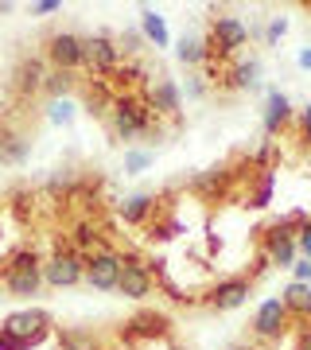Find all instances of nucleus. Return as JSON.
I'll return each instance as SVG.
<instances>
[{"instance_id":"obj_2","label":"nucleus","mask_w":311,"mask_h":350,"mask_svg":"<svg viewBox=\"0 0 311 350\" xmlns=\"http://www.w3.org/2000/svg\"><path fill=\"white\" fill-rule=\"evenodd\" d=\"M296 226H303V214H292V218H284V222H276L269 234H265V261L280 265V269H292L299 257L296 250Z\"/></svg>"},{"instance_id":"obj_35","label":"nucleus","mask_w":311,"mask_h":350,"mask_svg":"<svg viewBox=\"0 0 311 350\" xmlns=\"http://www.w3.org/2000/svg\"><path fill=\"white\" fill-rule=\"evenodd\" d=\"M172 350H187V347H172Z\"/></svg>"},{"instance_id":"obj_32","label":"nucleus","mask_w":311,"mask_h":350,"mask_svg":"<svg viewBox=\"0 0 311 350\" xmlns=\"http://www.w3.org/2000/svg\"><path fill=\"white\" fill-rule=\"evenodd\" d=\"M296 350H311V327H303V335H299V347Z\"/></svg>"},{"instance_id":"obj_27","label":"nucleus","mask_w":311,"mask_h":350,"mask_svg":"<svg viewBox=\"0 0 311 350\" xmlns=\"http://www.w3.org/2000/svg\"><path fill=\"white\" fill-rule=\"evenodd\" d=\"M59 8H62V0H36L31 16H47V12H59Z\"/></svg>"},{"instance_id":"obj_10","label":"nucleus","mask_w":311,"mask_h":350,"mask_svg":"<svg viewBox=\"0 0 311 350\" xmlns=\"http://www.w3.org/2000/svg\"><path fill=\"white\" fill-rule=\"evenodd\" d=\"M249 292H253V284H249L245 276H230V280H222V284H214L211 308H218V312H234V308H241V304L249 300Z\"/></svg>"},{"instance_id":"obj_8","label":"nucleus","mask_w":311,"mask_h":350,"mask_svg":"<svg viewBox=\"0 0 311 350\" xmlns=\"http://www.w3.org/2000/svg\"><path fill=\"white\" fill-rule=\"evenodd\" d=\"M117 292L124 300H144L152 296V273L144 269V261L137 257H121V280H117Z\"/></svg>"},{"instance_id":"obj_25","label":"nucleus","mask_w":311,"mask_h":350,"mask_svg":"<svg viewBox=\"0 0 311 350\" xmlns=\"http://www.w3.org/2000/svg\"><path fill=\"white\" fill-rule=\"evenodd\" d=\"M148 152H129V156H124V172H144V167H148Z\"/></svg>"},{"instance_id":"obj_15","label":"nucleus","mask_w":311,"mask_h":350,"mask_svg":"<svg viewBox=\"0 0 311 350\" xmlns=\"http://www.w3.org/2000/svg\"><path fill=\"white\" fill-rule=\"evenodd\" d=\"M288 117H292V105L280 90H269V105H265V133H276V129L284 125Z\"/></svg>"},{"instance_id":"obj_13","label":"nucleus","mask_w":311,"mask_h":350,"mask_svg":"<svg viewBox=\"0 0 311 350\" xmlns=\"http://www.w3.org/2000/svg\"><path fill=\"white\" fill-rule=\"evenodd\" d=\"M43 86H47V66H43V59H24V63L16 66V90L20 94H36Z\"/></svg>"},{"instance_id":"obj_14","label":"nucleus","mask_w":311,"mask_h":350,"mask_svg":"<svg viewBox=\"0 0 311 350\" xmlns=\"http://www.w3.org/2000/svg\"><path fill=\"white\" fill-rule=\"evenodd\" d=\"M280 304L288 308V315H303V319H311V284H299V280H292V284L284 288Z\"/></svg>"},{"instance_id":"obj_1","label":"nucleus","mask_w":311,"mask_h":350,"mask_svg":"<svg viewBox=\"0 0 311 350\" xmlns=\"http://www.w3.org/2000/svg\"><path fill=\"white\" fill-rule=\"evenodd\" d=\"M51 335V315L39 312V308H27V312H16L0 323V350H27L43 342Z\"/></svg>"},{"instance_id":"obj_16","label":"nucleus","mask_w":311,"mask_h":350,"mask_svg":"<svg viewBox=\"0 0 311 350\" xmlns=\"http://www.w3.org/2000/svg\"><path fill=\"white\" fill-rule=\"evenodd\" d=\"M27 137L20 133H8V129H0V163H24L27 160Z\"/></svg>"},{"instance_id":"obj_21","label":"nucleus","mask_w":311,"mask_h":350,"mask_svg":"<svg viewBox=\"0 0 311 350\" xmlns=\"http://www.w3.org/2000/svg\"><path fill=\"white\" fill-rule=\"evenodd\" d=\"M175 55H179V63L195 66V63H202V59H206V47H202L199 39H187L183 36V43H179V51H175Z\"/></svg>"},{"instance_id":"obj_28","label":"nucleus","mask_w":311,"mask_h":350,"mask_svg":"<svg viewBox=\"0 0 311 350\" xmlns=\"http://www.w3.org/2000/svg\"><path fill=\"white\" fill-rule=\"evenodd\" d=\"M269 195H273V179L265 175V183L257 187V195H253V206H265V202H269Z\"/></svg>"},{"instance_id":"obj_4","label":"nucleus","mask_w":311,"mask_h":350,"mask_svg":"<svg viewBox=\"0 0 311 350\" xmlns=\"http://www.w3.org/2000/svg\"><path fill=\"white\" fill-rule=\"evenodd\" d=\"M148 121H152V109L137 98H121L113 105V133L121 140H133L140 133H148Z\"/></svg>"},{"instance_id":"obj_33","label":"nucleus","mask_w":311,"mask_h":350,"mask_svg":"<svg viewBox=\"0 0 311 350\" xmlns=\"http://www.w3.org/2000/svg\"><path fill=\"white\" fill-rule=\"evenodd\" d=\"M299 66H303V70H311V47L299 51Z\"/></svg>"},{"instance_id":"obj_34","label":"nucleus","mask_w":311,"mask_h":350,"mask_svg":"<svg viewBox=\"0 0 311 350\" xmlns=\"http://www.w3.org/2000/svg\"><path fill=\"white\" fill-rule=\"evenodd\" d=\"M303 133H308V140H311V105L303 109Z\"/></svg>"},{"instance_id":"obj_12","label":"nucleus","mask_w":311,"mask_h":350,"mask_svg":"<svg viewBox=\"0 0 311 350\" xmlns=\"http://www.w3.org/2000/svg\"><path fill=\"white\" fill-rule=\"evenodd\" d=\"M117 59H121V47H117L109 36H90L86 39V66L90 70L105 75V70L117 66Z\"/></svg>"},{"instance_id":"obj_26","label":"nucleus","mask_w":311,"mask_h":350,"mask_svg":"<svg viewBox=\"0 0 311 350\" xmlns=\"http://www.w3.org/2000/svg\"><path fill=\"white\" fill-rule=\"evenodd\" d=\"M296 250H299V253H303V257L311 261V222H303V226H299V234H296Z\"/></svg>"},{"instance_id":"obj_7","label":"nucleus","mask_w":311,"mask_h":350,"mask_svg":"<svg viewBox=\"0 0 311 350\" xmlns=\"http://www.w3.org/2000/svg\"><path fill=\"white\" fill-rule=\"evenodd\" d=\"M288 308L280 300H265L261 308H257V315H253V331H257V338H265V342H276V338H284L288 331Z\"/></svg>"},{"instance_id":"obj_5","label":"nucleus","mask_w":311,"mask_h":350,"mask_svg":"<svg viewBox=\"0 0 311 350\" xmlns=\"http://www.w3.org/2000/svg\"><path fill=\"white\" fill-rule=\"evenodd\" d=\"M47 59L55 63V70H75L86 63V39H78L75 31H55L47 39Z\"/></svg>"},{"instance_id":"obj_3","label":"nucleus","mask_w":311,"mask_h":350,"mask_svg":"<svg viewBox=\"0 0 311 350\" xmlns=\"http://www.w3.org/2000/svg\"><path fill=\"white\" fill-rule=\"evenodd\" d=\"M39 280H43V265H39L36 253H20V257L8 265V273H4V288H8L12 296H36Z\"/></svg>"},{"instance_id":"obj_6","label":"nucleus","mask_w":311,"mask_h":350,"mask_svg":"<svg viewBox=\"0 0 311 350\" xmlns=\"http://www.w3.org/2000/svg\"><path fill=\"white\" fill-rule=\"evenodd\" d=\"M82 273H86V261H82L78 253H70V250L55 253V257L43 265V280H47V284H55V288L78 284V280H82Z\"/></svg>"},{"instance_id":"obj_18","label":"nucleus","mask_w":311,"mask_h":350,"mask_svg":"<svg viewBox=\"0 0 311 350\" xmlns=\"http://www.w3.org/2000/svg\"><path fill=\"white\" fill-rule=\"evenodd\" d=\"M59 342H62V350H98V335L82 331V327H62Z\"/></svg>"},{"instance_id":"obj_17","label":"nucleus","mask_w":311,"mask_h":350,"mask_svg":"<svg viewBox=\"0 0 311 350\" xmlns=\"http://www.w3.org/2000/svg\"><path fill=\"white\" fill-rule=\"evenodd\" d=\"M152 109L156 113H179V90H175L172 78H160L152 86Z\"/></svg>"},{"instance_id":"obj_22","label":"nucleus","mask_w":311,"mask_h":350,"mask_svg":"<svg viewBox=\"0 0 311 350\" xmlns=\"http://www.w3.org/2000/svg\"><path fill=\"white\" fill-rule=\"evenodd\" d=\"M148 206H152L148 195H133V199L121 206V218H124V222H140V218L148 214Z\"/></svg>"},{"instance_id":"obj_31","label":"nucleus","mask_w":311,"mask_h":350,"mask_svg":"<svg viewBox=\"0 0 311 350\" xmlns=\"http://www.w3.org/2000/svg\"><path fill=\"white\" fill-rule=\"evenodd\" d=\"M51 121H70V105H66V101H55V113H51Z\"/></svg>"},{"instance_id":"obj_9","label":"nucleus","mask_w":311,"mask_h":350,"mask_svg":"<svg viewBox=\"0 0 311 350\" xmlns=\"http://www.w3.org/2000/svg\"><path fill=\"white\" fill-rule=\"evenodd\" d=\"M86 284L98 288V292H113L117 280H121V257L117 253H94L86 261Z\"/></svg>"},{"instance_id":"obj_20","label":"nucleus","mask_w":311,"mask_h":350,"mask_svg":"<svg viewBox=\"0 0 311 350\" xmlns=\"http://www.w3.org/2000/svg\"><path fill=\"white\" fill-rule=\"evenodd\" d=\"M129 327H133V331H140V335H167V315H156V312L137 315Z\"/></svg>"},{"instance_id":"obj_30","label":"nucleus","mask_w":311,"mask_h":350,"mask_svg":"<svg viewBox=\"0 0 311 350\" xmlns=\"http://www.w3.org/2000/svg\"><path fill=\"white\" fill-rule=\"evenodd\" d=\"M284 31H288V20H273V24H269V43H276Z\"/></svg>"},{"instance_id":"obj_24","label":"nucleus","mask_w":311,"mask_h":350,"mask_svg":"<svg viewBox=\"0 0 311 350\" xmlns=\"http://www.w3.org/2000/svg\"><path fill=\"white\" fill-rule=\"evenodd\" d=\"M70 82H75V78L66 75V70H55V75H47V86H43V90H47L51 98H59V94L70 90Z\"/></svg>"},{"instance_id":"obj_11","label":"nucleus","mask_w":311,"mask_h":350,"mask_svg":"<svg viewBox=\"0 0 311 350\" xmlns=\"http://www.w3.org/2000/svg\"><path fill=\"white\" fill-rule=\"evenodd\" d=\"M211 36H214V47L218 51H237V47H245V39H249V27L237 20V16H214V27H211Z\"/></svg>"},{"instance_id":"obj_23","label":"nucleus","mask_w":311,"mask_h":350,"mask_svg":"<svg viewBox=\"0 0 311 350\" xmlns=\"http://www.w3.org/2000/svg\"><path fill=\"white\" fill-rule=\"evenodd\" d=\"M257 75H261V66H257V63H241V66H237V70H234V86H241V90H253V86H257Z\"/></svg>"},{"instance_id":"obj_29","label":"nucleus","mask_w":311,"mask_h":350,"mask_svg":"<svg viewBox=\"0 0 311 350\" xmlns=\"http://www.w3.org/2000/svg\"><path fill=\"white\" fill-rule=\"evenodd\" d=\"M292 273H296L299 284H311V261H296L292 265Z\"/></svg>"},{"instance_id":"obj_19","label":"nucleus","mask_w":311,"mask_h":350,"mask_svg":"<svg viewBox=\"0 0 311 350\" xmlns=\"http://www.w3.org/2000/svg\"><path fill=\"white\" fill-rule=\"evenodd\" d=\"M140 20H144V36H148L156 47H167V27H163V16H156L152 8H144Z\"/></svg>"}]
</instances>
